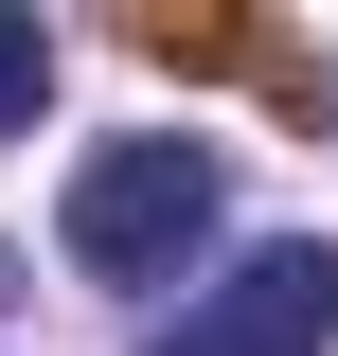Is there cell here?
I'll return each instance as SVG.
<instances>
[{
    "label": "cell",
    "instance_id": "1",
    "mask_svg": "<svg viewBox=\"0 0 338 356\" xmlns=\"http://www.w3.org/2000/svg\"><path fill=\"white\" fill-rule=\"evenodd\" d=\"M214 143L196 125H143V143H89V178H72V267L89 285H178V250L214 232Z\"/></svg>",
    "mask_w": 338,
    "mask_h": 356
},
{
    "label": "cell",
    "instance_id": "2",
    "mask_svg": "<svg viewBox=\"0 0 338 356\" xmlns=\"http://www.w3.org/2000/svg\"><path fill=\"white\" fill-rule=\"evenodd\" d=\"M321 339H338V250L321 232L250 250L232 285H196V303L161 321V356H321Z\"/></svg>",
    "mask_w": 338,
    "mask_h": 356
},
{
    "label": "cell",
    "instance_id": "3",
    "mask_svg": "<svg viewBox=\"0 0 338 356\" xmlns=\"http://www.w3.org/2000/svg\"><path fill=\"white\" fill-rule=\"evenodd\" d=\"M125 54H143V72H267V89H303V54L267 36V18H214V0H161V18H125Z\"/></svg>",
    "mask_w": 338,
    "mask_h": 356
},
{
    "label": "cell",
    "instance_id": "4",
    "mask_svg": "<svg viewBox=\"0 0 338 356\" xmlns=\"http://www.w3.org/2000/svg\"><path fill=\"white\" fill-rule=\"evenodd\" d=\"M36 89H54V18L0 0V125H36Z\"/></svg>",
    "mask_w": 338,
    "mask_h": 356
},
{
    "label": "cell",
    "instance_id": "5",
    "mask_svg": "<svg viewBox=\"0 0 338 356\" xmlns=\"http://www.w3.org/2000/svg\"><path fill=\"white\" fill-rule=\"evenodd\" d=\"M0 303H18V250H0Z\"/></svg>",
    "mask_w": 338,
    "mask_h": 356
}]
</instances>
